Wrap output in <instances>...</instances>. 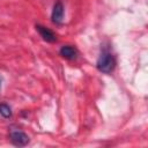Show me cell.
<instances>
[{
  "label": "cell",
  "mask_w": 148,
  "mask_h": 148,
  "mask_svg": "<svg viewBox=\"0 0 148 148\" xmlns=\"http://www.w3.org/2000/svg\"><path fill=\"white\" fill-rule=\"evenodd\" d=\"M116 64L114 56L109 51H103L96 61V68L104 74H110L114 71Z\"/></svg>",
  "instance_id": "cell-1"
},
{
  "label": "cell",
  "mask_w": 148,
  "mask_h": 148,
  "mask_svg": "<svg viewBox=\"0 0 148 148\" xmlns=\"http://www.w3.org/2000/svg\"><path fill=\"white\" fill-rule=\"evenodd\" d=\"M9 139H10V142L16 147H24L29 143L28 134L20 128H10Z\"/></svg>",
  "instance_id": "cell-2"
},
{
  "label": "cell",
  "mask_w": 148,
  "mask_h": 148,
  "mask_svg": "<svg viewBox=\"0 0 148 148\" xmlns=\"http://www.w3.org/2000/svg\"><path fill=\"white\" fill-rule=\"evenodd\" d=\"M64 5L60 0L56 1V3L53 5V9H52V14H51V21L54 24H61L62 20H64Z\"/></svg>",
  "instance_id": "cell-3"
},
{
  "label": "cell",
  "mask_w": 148,
  "mask_h": 148,
  "mask_svg": "<svg viewBox=\"0 0 148 148\" xmlns=\"http://www.w3.org/2000/svg\"><path fill=\"white\" fill-rule=\"evenodd\" d=\"M36 30L38 31V34L40 35V37L43 38V40H45L47 43H54V42H57V35L50 28H46V27H44L42 24H36Z\"/></svg>",
  "instance_id": "cell-4"
},
{
  "label": "cell",
  "mask_w": 148,
  "mask_h": 148,
  "mask_svg": "<svg viewBox=\"0 0 148 148\" xmlns=\"http://www.w3.org/2000/svg\"><path fill=\"white\" fill-rule=\"evenodd\" d=\"M59 53H60V56L62 58H65L67 60H74V59L77 58V54H79L76 47H74L72 45H64V46H61Z\"/></svg>",
  "instance_id": "cell-5"
},
{
  "label": "cell",
  "mask_w": 148,
  "mask_h": 148,
  "mask_svg": "<svg viewBox=\"0 0 148 148\" xmlns=\"http://www.w3.org/2000/svg\"><path fill=\"white\" fill-rule=\"evenodd\" d=\"M0 114H1L3 118H6V119L10 118L12 114H13L10 106H9L8 104H6V103H1V104H0Z\"/></svg>",
  "instance_id": "cell-6"
},
{
  "label": "cell",
  "mask_w": 148,
  "mask_h": 148,
  "mask_svg": "<svg viewBox=\"0 0 148 148\" xmlns=\"http://www.w3.org/2000/svg\"><path fill=\"white\" fill-rule=\"evenodd\" d=\"M0 87H1V81H0Z\"/></svg>",
  "instance_id": "cell-7"
}]
</instances>
